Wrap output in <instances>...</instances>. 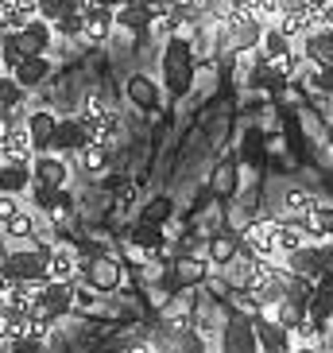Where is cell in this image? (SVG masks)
<instances>
[{
    "instance_id": "cell-9",
    "label": "cell",
    "mask_w": 333,
    "mask_h": 353,
    "mask_svg": "<svg viewBox=\"0 0 333 353\" xmlns=\"http://www.w3.org/2000/svg\"><path fill=\"white\" fill-rule=\"evenodd\" d=\"M20 47H23V54H47V43H51V20H43V16H32V20L23 23L20 32Z\"/></svg>"
},
{
    "instance_id": "cell-3",
    "label": "cell",
    "mask_w": 333,
    "mask_h": 353,
    "mask_svg": "<svg viewBox=\"0 0 333 353\" xmlns=\"http://www.w3.org/2000/svg\"><path fill=\"white\" fill-rule=\"evenodd\" d=\"M47 280H82V256H78V249H70V245H51V252H47Z\"/></svg>"
},
{
    "instance_id": "cell-26",
    "label": "cell",
    "mask_w": 333,
    "mask_h": 353,
    "mask_svg": "<svg viewBox=\"0 0 333 353\" xmlns=\"http://www.w3.org/2000/svg\"><path fill=\"white\" fill-rule=\"evenodd\" d=\"M20 59H23L20 35H16V32H0V66H4V70H12Z\"/></svg>"
},
{
    "instance_id": "cell-28",
    "label": "cell",
    "mask_w": 333,
    "mask_h": 353,
    "mask_svg": "<svg viewBox=\"0 0 333 353\" xmlns=\"http://www.w3.org/2000/svg\"><path fill=\"white\" fill-rule=\"evenodd\" d=\"M306 307H314V311H306L310 319H318V322H322L325 314L333 311V280H330V283H322V291H318V299H314V303H306Z\"/></svg>"
},
{
    "instance_id": "cell-5",
    "label": "cell",
    "mask_w": 333,
    "mask_h": 353,
    "mask_svg": "<svg viewBox=\"0 0 333 353\" xmlns=\"http://www.w3.org/2000/svg\"><path fill=\"white\" fill-rule=\"evenodd\" d=\"M78 121H82L85 136L97 140V144H113L116 136H120V113H116V109H101V113H94V117L82 113Z\"/></svg>"
},
{
    "instance_id": "cell-25",
    "label": "cell",
    "mask_w": 333,
    "mask_h": 353,
    "mask_svg": "<svg viewBox=\"0 0 333 353\" xmlns=\"http://www.w3.org/2000/svg\"><path fill=\"white\" fill-rule=\"evenodd\" d=\"M302 225H306V233H310V237H333V210L318 202V206L302 218Z\"/></svg>"
},
{
    "instance_id": "cell-17",
    "label": "cell",
    "mask_w": 333,
    "mask_h": 353,
    "mask_svg": "<svg viewBox=\"0 0 333 353\" xmlns=\"http://www.w3.org/2000/svg\"><path fill=\"white\" fill-rule=\"evenodd\" d=\"M0 233H4L8 241H16V245H20V241L28 245V241H32L35 233H39V221H35V214H32V210H23V206H20V210H16V214H12L8 221H4V229H0Z\"/></svg>"
},
{
    "instance_id": "cell-1",
    "label": "cell",
    "mask_w": 333,
    "mask_h": 353,
    "mask_svg": "<svg viewBox=\"0 0 333 353\" xmlns=\"http://www.w3.org/2000/svg\"><path fill=\"white\" fill-rule=\"evenodd\" d=\"M78 8H82V43H105L109 35H113L116 28V16L113 8H101V4H89V0H78Z\"/></svg>"
},
{
    "instance_id": "cell-27",
    "label": "cell",
    "mask_w": 333,
    "mask_h": 353,
    "mask_svg": "<svg viewBox=\"0 0 333 353\" xmlns=\"http://www.w3.org/2000/svg\"><path fill=\"white\" fill-rule=\"evenodd\" d=\"M23 94H28V90H23V85L16 82V78H12L8 70H0V105H8V109H16V105L23 101Z\"/></svg>"
},
{
    "instance_id": "cell-12",
    "label": "cell",
    "mask_w": 333,
    "mask_h": 353,
    "mask_svg": "<svg viewBox=\"0 0 333 353\" xmlns=\"http://www.w3.org/2000/svg\"><path fill=\"white\" fill-rule=\"evenodd\" d=\"M302 47H306V59H310L314 66H322V70H333V35L325 32H318V28H314L310 35H306V39H302Z\"/></svg>"
},
{
    "instance_id": "cell-29",
    "label": "cell",
    "mask_w": 333,
    "mask_h": 353,
    "mask_svg": "<svg viewBox=\"0 0 333 353\" xmlns=\"http://www.w3.org/2000/svg\"><path fill=\"white\" fill-rule=\"evenodd\" d=\"M74 307H82V311H89V307H97V295H101V291L94 288V283H78L74 280Z\"/></svg>"
},
{
    "instance_id": "cell-8",
    "label": "cell",
    "mask_w": 333,
    "mask_h": 353,
    "mask_svg": "<svg viewBox=\"0 0 333 353\" xmlns=\"http://www.w3.org/2000/svg\"><path fill=\"white\" fill-rule=\"evenodd\" d=\"M120 276H125V268H120V260H113V256H94L89 268H85V280L94 283L97 291L120 288Z\"/></svg>"
},
{
    "instance_id": "cell-6",
    "label": "cell",
    "mask_w": 333,
    "mask_h": 353,
    "mask_svg": "<svg viewBox=\"0 0 333 353\" xmlns=\"http://www.w3.org/2000/svg\"><path fill=\"white\" fill-rule=\"evenodd\" d=\"M28 187H32V163H28V159L0 156V190H8V194H23Z\"/></svg>"
},
{
    "instance_id": "cell-4",
    "label": "cell",
    "mask_w": 333,
    "mask_h": 353,
    "mask_svg": "<svg viewBox=\"0 0 333 353\" xmlns=\"http://www.w3.org/2000/svg\"><path fill=\"white\" fill-rule=\"evenodd\" d=\"M0 268L8 272L12 280H47V256H39L35 249H20L8 252Z\"/></svg>"
},
{
    "instance_id": "cell-24",
    "label": "cell",
    "mask_w": 333,
    "mask_h": 353,
    "mask_svg": "<svg viewBox=\"0 0 333 353\" xmlns=\"http://www.w3.org/2000/svg\"><path fill=\"white\" fill-rule=\"evenodd\" d=\"M237 252H240V241L233 233H217V237L209 241V264H217V268H225Z\"/></svg>"
},
{
    "instance_id": "cell-23",
    "label": "cell",
    "mask_w": 333,
    "mask_h": 353,
    "mask_svg": "<svg viewBox=\"0 0 333 353\" xmlns=\"http://www.w3.org/2000/svg\"><path fill=\"white\" fill-rule=\"evenodd\" d=\"M82 28H85L82 8H70V12H63V16L51 20V32L58 35V39H82Z\"/></svg>"
},
{
    "instance_id": "cell-36",
    "label": "cell",
    "mask_w": 333,
    "mask_h": 353,
    "mask_svg": "<svg viewBox=\"0 0 333 353\" xmlns=\"http://www.w3.org/2000/svg\"><path fill=\"white\" fill-rule=\"evenodd\" d=\"M89 4H101V8H120L125 0H89Z\"/></svg>"
},
{
    "instance_id": "cell-35",
    "label": "cell",
    "mask_w": 333,
    "mask_h": 353,
    "mask_svg": "<svg viewBox=\"0 0 333 353\" xmlns=\"http://www.w3.org/2000/svg\"><path fill=\"white\" fill-rule=\"evenodd\" d=\"M163 210H166V202H155V206H151V214H147V218H151V221H159V218H163Z\"/></svg>"
},
{
    "instance_id": "cell-22",
    "label": "cell",
    "mask_w": 333,
    "mask_h": 353,
    "mask_svg": "<svg viewBox=\"0 0 333 353\" xmlns=\"http://www.w3.org/2000/svg\"><path fill=\"white\" fill-rule=\"evenodd\" d=\"M163 319H166V330L178 334V338H182V334L194 326V311H190V303H186V299H175V303H171V307L163 311Z\"/></svg>"
},
{
    "instance_id": "cell-16",
    "label": "cell",
    "mask_w": 333,
    "mask_h": 353,
    "mask_svg": "<svg viewBox=\"0 0 333 353\" xmlns=\"http://www.w3.org/2000/svg\"><path fill=\"white\" fill-rule=\"evenodd\" d=\"M256 264H260V260H256L248 249H244V245H240V252L229 260V264H225L233 288H237V291H240V288H252V280H256Z\"/></svg>"
},
{
    "instance_id": "cell-37",
    "label": "cell",
    "mask_w": 333,
    "mask_h": 353,
    "mask_svg": "<svg viewBox=\"0 0 333 353\" xmlns=\"http://www.w3.org/2000/svg\"><path fill=\"white\" fill-rule=\"evenodd\" d=\"M4 256H8V249H4V241H0V264H4Z\"/></svg>"
},
{
    "instance_id": "cell-7",
    "label": "cell",
    "mask_w": 333,
    "mask_h": 353,
    "mask_svg": "<svg viewBox=\"0 0 333 353\" xmlns=\"http://www.w3.org/2000/svg\"><path fill=\"white\" fill-rule=\"evenodd\" d=\"M271 28H279V32L287 35L291 43H299V39H306V35H310L318 23H314L310 12H302V8H283L279 16L271 20Z\"/></svg>"
},
{
    "instance_id": "cell-32",
    "label": "cell",
    "mask_w": 333,
    "mask_h": 353,
    "mask_svg": "<svg viewBox=\"0 0 333 353\" xmlns=\"http://www.w3.org/2000/svg\"><path fill=\"white\" fill-rule=\"evenodd\" d=\"M213 187H217V194H229V190H233V167L229 163L217 171V183H213Z\"/></svg>"
},
{
    "instance_id": "cell-18",
    "label": "cell",
    "mask_w": 333,
    "mask_h": 353,
    "mask_svg": "<svg viewBox=\"0 0 333 353\" xmlns=\"http://www.w3.org/2000/svg\"><path fill=\"white\" fill-rule=\"evenodd\" d=\"M318 206V198L310 194V190H299V187H291L287 194H283V206H279V218H287V221H302L310 210Z\"/></svg>"
},
{
    "instance_id": "cell-19",
    "label": "cell",
    "mask_w": 333,
    "mask_h": 353,
    "mask_svg": "<svg viewBox=\"0 0 333 353\" xmlns=\"http://www.w3.org/2000/svg\"><path fill=\"white\" fill-rule=\"evenodd\" d=\"M256 47H260V54L268 59V63H279L283 54L291 51L294 43L287 39V35L279 32V28H268V32H260V39H256Z\"/></svg>"
},
{
    "instance_id": "cell-31",
    "label": "cell",
    "mask_w": 333,
    "mask_h": 353,
    "mask_svg": "<svg viewBox=\"0 0 333 353\" xmlns=\"http://www.w3.org/2000/svg\"><path fill=\"white\" fill-rule=\"evenodd\" d=\"M16 210H20V194H8V190H0V229H4V221H8Z\"/></svg>"
},
{
    "instance_id": "cell-30",
    "label": "cell",
    "mask_w": 333,
    "mask_h": 353,
    "mask_svg": "<svg viewBox=\"0 0 333 353\" xmlns=\"http://www.w3.org/2000/svg\"><path fill=\"white\" fill-rule=\"evenodd\" d=\"M175 272H178V280H182V283H198L202 272H206V264L186 256V260H178V264H175Z\"/></svg>"
},
{
    "instance_id": "cell-11",
    "label": "cell",
    "mask_w": 333,
    "mask_h": 353,
    "mask_svg": "<svg viewBox=\"0 0 333 353\" xmlns=\"http://www.w3.org/2000/svg\"><path fill=\"white\" fill-rule=\"evenodd\" d=\"M12 78H16V82L23 85V90H32V85H39L43 78H47V74H51V63H47V59H43V54H23L20 63L12 66Z\"/></svg>"
},
{
    "instance_id": "cell-15",
    "label": "cell",
    "mask_w": 333,
    "mask_h": 353,
    "mask_svg": "<svg viewBox=\"0 0 333 353\" xmlns=\"http://www.w3.org/2000/svg\"><path fill=\"white\" fill-rule=\"evenodd\" d=\"M23 128H28V136H32V148H35V152H51V136H54V113H47V109H39V113H32L28 121H23Z\"/></svg>"
},
{
    "instance_id": "cell-38",
    "label": "cell",
    "mask_w": 333,
    "mask_h": 353,
    "mask_svg": "<svg viewBox=\"0 0 333 353\" xmlns=\"http://www.w3.org/2000/svg\"><path fill=\"white\" fill-rule=\"evenodd\" d=\"M166 4H186V0H166Z\"/></svg>"
},
{
    "instance_id": "cell-14",
    "label": "cell",
    "mask_w": 333,
    "mask_h": 353,
    "mask_svg": "<svg viewBox=\"0 0 333 353\" xmlns=\"http://www.w3.org/2000/svg\"><path fill=\"white\" fill-rule=\"evenodd\" d=\"M252 330L260 334V342H256V345H264V350H291V342H287L291 334L283 330V326H279L275 319H271V314H256Z\"/></svg>"
},
{
    "instance_id": "cell-33",
    "label": "cell",
    "mask_w": 333,
    "mask_h": 353,
    "mask_svg": "<svg viewBox=\"0 0 333 353\" xmlns=\"http://www.w3.org/2000/svg\"><path fill=\"white\" fill-rule=\"evenodd\" d=\"M101 109H109V101H105L101 94H89V97H85V109H82V113L94 117V113H101Z\"/></svg>"
},
{
    "instance_id": "cell-13",
    "label": "cell",
    "mask_w": 333,
    "mask_h": 353,
    "mask_svg": "<svg viewBox=\"0 0 333 353\" xmlns=\"http://www.w3.org/2000/svg\"><path fill=\"white\" fill-rule=\"evenodd\" d=\"M89 136H85L82 121H54V136H51V152H78Z\"/></svg>"
},
{
    "instance_id": "cell-34",
    "label": "cell",
    "mask_w": 333,
    "mask_h": 353,
    "mask_svg": "<svg viewBox=\"0 0 333 353\" xmlns=\"http://www.w3.org/2000/svg\"><path fill=\"white\" fill-rule=\"evenodd\" d=\"M132 202H136V187H132V183H128V187L120 190V202H116V206H120V210H128V206H132Z\"/></svg>"
},
{
    "instance_id": "cell-21",
    "label": "cell",
    "mask_w": 333,
    "mask_h": 353,
    "mask_svg": "<svg viewBox=\"0 0 333 353\" xmlns=\"http://www.w3.org/2000/svg\"><path fill=\"white\" fill-rule=\"evenodd\" d=\"M128 97H132L140 109H155L159 105V85L147 78V74H136L132 82H128Z\"/></svg>"
},
{
    "instance_id": "cell-20",
    "label": "cell",
    "mask_w": 333,
    "mask_h": 353,
    "mask_svg": "<svg viewBox=\"0 0 333 353\" xmlns=\"http://www.w3.org/2000/svg\"><path fill=\"white\" fill-rule=\"evenodd\" d=\"M78 159H82V167L89 171V175H101V171H109V144L85 140V144L78 148Z\"/></svg>"
},
{
    "instance_id": "cell-2",
    "label": "cell",
    "mask_w": 333,
    "mask_h": 353,
    "mask_svg": "<svg viewBox=\"0 0 333 353\" xmlns=\"http://www.w3.org/2000/svg\"><path fill=\"white\" fill-rule=\"evenodd\" d=\"M32 183L43 187H66L70 183V167L58 152H35L32 156Z\"/></svg>"
},
{
    "instance_id": "cell-10",
    "label": "cell",
    "mask_w": 333,
    "mask_h": 353,
    "mask_svg": "<svg viewBox=\"0 0 333 353\" xmlns=\"http://www.w3.org/2000/svg\"><path fill=\"white\" fill-rule=\"evenodd\" d=\"M166 74H171V85L175 90H186V78H190V47L182 39H171L166 43Z\"/></svg>"
}]
</instances>
